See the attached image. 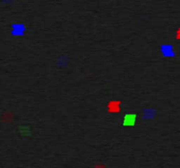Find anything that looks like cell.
<instances>
[{
  "mask_svg": "<svg viewBox=\"0 0 180 168\" xmlns=\"http://www.w3.org/2000/svg\"><path fill=\"white\" fill-rule=\"evenodd\" d=\"M136 121V115L135 114H127L124 116L123 124L125 126H133L135 125Z\"/></svg>",
  "mask_w": 180,
  "mask_h": 168,
  "instance_id": "obj_1",
  "label": "cell"
},
{
  "mask_svg": "<svg viewBox=\"0 0 180 168\" xmlns=\"http://www.w3.org/2000/svg\"><path fill=\"white\" fill-rule=\"evenodd\" d=\"M162 51L165 56H173L174 55L173 47L171 46H162Z\"/></svg>",
  "mask_w": 180,
  "mask_h": 168,
  "instance_id": "obj_2",
  "label": "cell"
},
{
  "mask_svg": "<svg viewBox=\"0 0 180 168\" xmlns=\"http://www.w3.org/2000/svg\"><path fill=\"white\" fill-rule=\"evenodd\" d=\"M154 115H155V111L152 110H148L144 112V116L146 118H151V117H153Z\"/></svg>",
  "mask_w": 180,
  "mask_h": 168,
  "instance_id": "obj_3",
  "label": "cell"
},
{
  "mask_svg": "<svg viewBox=\"0 0 180 168\" xmlns=\"http://www.w3.org/2000/svg\"><path fill=\"white\" fill-rule=\"evenodd\" d=\"M15 28H14V33L15 34H22V30H24V28H21L23 27V26L21 25H18V26H15Z\"/></svg>",
  "mask_w": 180,
  "mask_h": 168,
  "instance_id": "obj_4",
  "label": "cell"
},
{
  "mask_svg": "<svg viewBox=\"0 0 180 168\" xmlns=\"http://www.w3.org/2000/svg\"><path fill=\"white\" fill-rule=\"evenodd\" d=\"M177 38H179L180 39V30L178 31V32H177Z\"/></svg>",
  "mask_w": 180,
  "mask_h": 168,
  "instance_id": "obj_5",
  "label": "cell"
}]
</instances>
